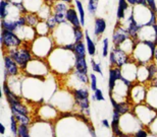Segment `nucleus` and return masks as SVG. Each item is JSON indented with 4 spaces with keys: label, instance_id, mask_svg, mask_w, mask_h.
<instances>
[{
    "label": "nucleus",
    "instance_id": "1",
    "mask_svg": "<svg viewBox=\"0 0 157 137\" xmlns=\"http://www.w3.org/2000/svg\"><path fill=\"white\" fill-rule=\"evenodd\" d=\"M134 59L139 65H147L153 60L154 52L144 41H138L134 49Z\"/></svg>",
    "mask_w": 157,
    "mask_h": 137
},
{
    "label": "nucleus",
    "instance_id": "2",
    "mask_svg": "<svg viewBox=\"0 0 157 137\" xmlns=\"http://www.w3.org/2000/svg\"><path fill=\"white\" fill-rule=\"evenodd\" d=\"M9 57H11L15 61L18 66L21 69H25V67L32 61L33 54L29 49L26 47H17V48H12L7 50V54Z\"/></svg>",
    "mask_w": 157,
    "mask_h": 137
},
{
    "label": "nucleus",
    "instance_id": "3",
    "mask_svg": "<svg viewBox=\"0 0 157 137\" xmlns=\"http://www.w3.org/2000/svg\"><path fill=\"white\" fill-rule=\"evenodd\" d=\"M0 41H1L3 50L17 48V47H21V44H23V41H21L20 37L17 35V33L8 32V31H5V30H1Z\"/></svg>",
    "mask_w": 157,
    "mask_h": 137
},
{
    "label": "nucleus",
    "instance_id": "4",
    "mask_svg": "<svg viewBox=\"0 0 157 137\" xmlns=\"http://www.w3.org/2000/svg\"><path fill=\"white\" fill-rule=\"evenodd\" d=\"M131 39L128 36V30L121 26V23H118L117 27H115L113 34H112V43L115 48H119L127 40Z\"/></svg>",
    "mask_w": 157,
    "mask_h": 137
},
{
    "label": "nucleus",
    "instance_id": "5",
    "mask_svg": "<svg viewBox=\"0 0 157 137\" xmlns=\"http://www.w3.org/2000/svg\"><path fill=\"white\" fill-rule=\"evenodd\" d=\"M122 77L121 73V68H119L117 66L115 67H110L109 68V78H108V92L109 96L113 95L115 85L118 80H121Z\"/></svg>",
    "mask_w": 157,
    "mask_h": 137
},
{
    "label": "nucleus",
    "instance_id": "6",
    "mask_svg": "<svg viewBox=\"0 0 157 137\" xmlns=\"http://www.w3.org/2000/svg\"><path fill=\"white\" fill-rule=\"evenodd\" d=\"M4 74L6 76H17L20 73V66L15 63V61L8 55H4Z\"/></svg>",
    "mask_w": 157,
    "mask_h": 137
},
{
    "label": "nucleus",
    "instance_id": "7",
    "mask_svg": "<svg viewBox=\"0 0 157 137\" xmlns=\"http://www.w3.org/2000/svg\"><path fill=\"white\" fill-rule=\"evenodd\" d=\"M67 23L71 24V27H75V29H80V27H82V23H81V20H80V16H78V13L77 12L76 9L74 8V6L71 5L70 9L67 11Z\"/></svg>",
    "mask_w": 157,
    "mask_h": 137
},
{
    "label": "nucleus",
    "instance_id": "8",
    "mask_svg": "<svg viewBox=\"0 0 157 137\" xmlns=\"http://www.w3.org/2000/svg\"><path fill=\"white\" fill-rule=\"evenodd\" d=\"M113 53L117 58V66L119 68H122L125 64L130 61V55L127 52H124L121 48H113Z\"/></svg>",
    "mask_w": 157,
    "mask_h": 137
},
{
    "label": "nucleus",
    "instance_id": "9",
    "mask_svg": "<svg viewBox=\"0 0 157 137\" xmlns=\"http://www.w3.org/2000/svg\"><path fill=\"white\" fill-rule=\"evenodd\" d=\"M130 4L127 2V0H118L117 4V23H121L122 20H127V11L130 10Z\"/></svg>",
    "mask_w": 157,
    "mask_h": 137
},
{
    "label": "nucleus",
    "instance_id": "10",
    "mask_svg": "<svg viewBox=\"0 0 157 137\" xmlns=\"http://www.w3.org/2000/svg\"><path fill=\"white\" fill-rule=\"evenodd\" d=\"M23 2L24 5L26 6L28 12H35V13H37L46 1H44V0H24Z\"/></svg>",
    "mask_w": 157,
    "mask_h": 137
},
{
    "label": "nucleus",
    "instance_id": "11",
    "mask_svg": "<svg viewBox=\"0 0 157 137\" xmlns=\"http://www.w3.org/2000/svg\"><path fill=\"white\" fill-rule=\"evenodd\" d=\"M106 30V20L102 17H96L94 21V35L97 38L102 36Z\"/></svg>",
    "mask_w": 157,
    "mask_h": 137
},
{
    "label": "nucleus",
    "instance_id": "12",
    "mask_svg": "<svg viewBox=\"0 0 157 137\" xmlns=\"http://www.w3.org/2000/svg\"><path fill=\"white\" fill-rule=\"evenodd\" d=\"M20 29L17 26V20L14 18L7 17L5 20H1V30L8 31V32H17V30Z\"/></svg>",
    "mask_w": 157,
    "mask_h": 137
},
{
    "label": "nucleus",
    "instance_id": "13",
    "mask_svg": "<svg viewBox=\"0 0 157 137\" xmlns=\"http://www.w3.org/2000/svg\"><path fill=\"white\" fill-rule=\"evenodd\" d=\"M71 5L67 4L65 2L58 1V0H54L51 2V7L53 13H67V11L70 9Z\"/></svg>",
    "mask_w": 157,
    "mask_h": 137
},
{
    "label": "nucleus",
    "instance_id": "14",
    "mask_svg": "<svg viewBox=\"0 0 157 137\" xmlns=\"http://www.w3.org/2000/svg\"><path fill=\"white\" fill-rule=\"evenodd\" d=\"M37 14L39 15L40 20H44L45 21L47 18L50 17L51 15H53V11H52V7H51V4H49L48 2H45L44 4L42 5V7H41L38 12H37Z\"/></svg>",
    "mask_w": 157,
    "mask_h": 137
},
{
    "label": "nucleus",
    "instance_id": "15",
    "mask_svg": "<svg viewBox=\"0 0 157 137\" xmlns=\"http://www.w3.org/2000/svg\"><path fill=\"white\" fill-rule=\"evenodd\" d=\"M74 67L76 70L88 73V64L86 61V57H78V56H76Z\"/></svg>",
    "mask_w": 157,
    "mask_h": 137
},
{
    "label": "nucleus",
    "instance_id": "16",
    "mask_svg": "<svg viewBox=\"0 0 157 137\" xmlns=\"http://www.w3.org/2000/svg\"><path fill=\"white\" fill-rule=\"evenodd\" d=\"M85 40H86V46H87V51H88V54L90 56H93L96 54V45L95 43L93 42V40L91 39V37L89 35V32L88 31H85Z\"/></svg>",
    "mask_w": 157,
    "mask_h": 137
},
{
    "label": "nucleus",
    "instance_id": "17",
    "mask_svg": "<svg viewBox=\"0 0 157 137\" xmlns=\"http://www.w3.org/2000/svg\"><path fill=\"white\" fill-rule=\"evenodd\" d=\"M73 93H74V98L76 102L89 99V91H88L86 88H80L74 89Z\"/></svg>",
    "mask_w": 157,
    "mask_h": 137
},
{
    "label": "nucleus",
    "instance_id": "18",
    "mask_svg": "<svg viewBox=\"0 0 157 137\" xmlns=\"http://www.w3.org/2000/svg\"><path fill=\"white\" fill-rule=\"evenodd\" d=\"M26 15V20H27V24L32 27H36L38 26V23L41 21L39 15L35 13V12H28Z\"/></svg>",
    "mask_w": 157,
    "mask_h": 137
},
{
    "label": "nucleus",
    "instance_id": "19",
    "mask_svg": "<svg viewBox=\"0 0 157 137\" xmlns=\"http://www.w3.org/2000/svg\"><path fill=\"white\" fill-rule=\"evenodd\" d=\"M75 56H78V57H86L87 51V46L84 42H78L75 43Z\"/></svg>",
    "mask_w": 157,
    "mask_h": 137
},
{
    "label": "nucleus",
    "instance_id": "20",
    "mask_svg": "<svg viewBox=\"0 0 157 137\" xmlns=\"http://www.w3.org/2000/svg\"><path fill=\"white\" fill-rule=\"evenodd\" d=\"M148 69H147V65H140V67L137 68V79L139 81H148Z\"/></svg>",
    "mask_w": 157,
    "mask_h": 137
},
{
    "label": "nucleus",
    "instance_id": "21",
    "mask_svg": "<svg viewBox=\"0 0 157 137\" xmlns=\"http://www.w3.org/2000/svg\"><path fill=\"white\" fill-rule=\"evenodd\" d=\"M75 4H76L78 16H80L82 27H84L85 26V21H86V20H85V18H86V14H85V9H84L83 2H82L81 0H75Z\"/></svg>",
    "mask_w": 157,
    "mask_h": 137
},
{
    "label": "nucleus",
    "instance_id": "22",
    "mask_svg": "<svg viewBox=\"0 0 157 137\" xmlns=\"http://www.w3.org/2000/svg\"><path fill=\"white\" fill-rule=\"evenodd\" d=\"M11 112H12V115L15 117V119L17 120V122L20 123V125L28 126L31 123V120H30V118L28 117V115L20 114V113H17V111H13V110H11Z\"/></svg>",
    "mask_w": 157,
    "mask_h": 137
},
{
    "label": "nucleus",
    "instance_id": "23",
    "mask_svg": "<svg viewBox=\"0 0 157 137\" xmlns=\"http://www.w3.org/2000/svg\"><path fill=\"white\" fill-rule=\"evenodd\" d=\"M35 30H36V32H37V35H41V31H43V36L42 37H46V36H48L50 33H51V31L49 30V27L48 26H47V23H46V21H44V20H41L40 23H38V26H37L35 27Z\"/></svg>",
    "mask_w": 157,
    "mask_h": 137
},
{
    "label": "nucleus",
    "instance_id": "24",
    "mask_svg": "<svg viewBox=\"0 0 157 137\" xmlns=\"http://www.w3.org/2000/svg\"><path fill=\"white\" fill-rule=\"evenodd\" d=\"M147 69H148V81H153L155 80V77L157 75V64L154 62L147 64Z\"/></svg>",
    "mask_w": 157,
    "mask_h": 137
},
{
    "label": "nucleus",
    "instance_id": "25",
    "mask_svg": "<svg viewBox=\"0 0 157 137\" xmlns=\"http://www.w3.org/2000/svg\"><path fill=\"white\" fill-rule=\"evenodd\" d=\"M74 75L76 76V78L80 81L81 83H83V85H88L90 81H89V76H88L87 73L85 72H82V71H78V70H76L75 69L74 71Z\"/></svg>",
    "mask_w": 157,
    "mask_h": 137
},
{
    "label": "nucleus",
    "instance_id": "26",
    "mask_svg": "<svg viewBox=\"0 0 157 137\" xmlns=\"http://www.w3.org/2000/svg\"><path fill=\"white\" fill-rule=\"evenodd\" d=\"M113 110L118 112L121 115H124L130 111V107L127 103H117V105L113 106Z\"/></svg>",
    "mask_w": 157,
    "mask_h": 137
},
{
    "label": "nucleus",
    "instance_id": "27",
    "mask_svg": "<svg viewBox=\"0 0 157 137\" xmlns=\"http://www.w3.org/2000/svg\"><path fill=\"white\" fill-rule=\"evenodd\" d=\"M98 4H99V0H88L87 9L90 14L92 15L96 14L97 9H98Z\"/></svg>",
    "mask_w": 157,
    "mask_h": 137
},
{
    "label": "nucleus",
    "instance_id": "28",
    "mask_svg": "<svg viewBox=\"0 0 157 137\" xmlns=\"http://www.w3.org/2000/svg\"><path fill=\"white\" fill-rule=\"evenodd\" d=\"M84 33L85 31H83L82 27L80 29H75L74 27V39H75V43H78V42H83L84 40Z\"/></svg>",
    "mask_w": 157,
    "mask_h": 137
},
{
    "label": "nucleus",
    "instance_id": "29",
    "mask_svg": "<svg viewBox=\"0 0 157 137\" xmlns=\"http://www.w3.org/2000/svg\"><path fill=\"white\" fill-rule=\"evenodd\" d=\"M17 120L15 119V117L12 115L10 117V128H11V132L13 136H18V126H17Z\"/></svg>",
    "mask_w": 157,
    "mask_h": 137
},
{
    "label": "nucleus",
    "instance_id": "30",
    "mask_svg": "<svg viewBox=\"0 0 157 137\" xmlns=\"http://www.w3.org/2000/svg\"><path fill=\"white\" fill-rule=\"evenodd\" d=\"M53 16H54L56 23L59 26V24H63L67 23V14L65 13H53Z\"/></svg>",
    "mask_w": 157,
    "mask_h": 137
},
{
    "label": "nucleus",
    "instance_id": "31",
    "mask_svg": "<svg viewBox=\"0 0 157 137\" xmlns=\"http://www.w3.org/2000/svg\"><path fill=\"white\" fill-rule=\"evenodd\" d=\"M91 67H92V70L94 71V72H97L98 74H100L101 76H103L101 65H100V63H98V62H96L93 58L91 59Z\"/></svg>",
    "mask_w": 157,
    "mask_h": 137
},
{
    "label": "nucleus",
    "instance_id": "32",
    "mask_svg": "<svg viewBox=\"0 0 157 137\" xmlns=\"http://www.w3.org/2000/svg\"><path fill=\"white\" fill-rule=\"evenodd\" d=\"M45 21H46L47 26H48L49 30L51 31V32H53V31H54L56 27H58V24H57V23H56V20H55V18H54V16H53V15H51L50 17L47 18Z\"/></svg>",
    "mask_w": 157,
    "mask_h": 137
},
{
    "label": "nucleus",
    "instance_id": "33",
    "mask_svg": "<svg viewBox=\"0 0 157 137\" xmlns=\"http://www.w3.org/2000/svg\"><path fill=\"white\" fill-rule=\"evenodd\" d=\"M17 137H30L28 126L18 125V136Z\"/></svg>",
    "mask_w": 157,
    "mask_h": 137
},
{
    "label": "nucleus",
    "instance_id": "34",
    "mask_svg": "<svg viewBox=\"0 0 157 137\" xmlns=\"http://www.w3.org/2000/svg\"><path fill=\"white\" fill-rule=\"evenodd\" d=\"M109 41L107 38L103 39L102 42V56L103 57H106V56L109 55Z\"/></svg>",
    "mask_w": 157,
    "mask_h": 137
},
{
    "label": "nucleus",
    "instance_id": "35",
    "mask_svg": "<svg viewBox=\"0 0 157 137\" xmlns=\"http://www.w3.org/2000/svg\"><path fill=\"white\" fill-rule=\"evenodd\" d=\"M90 88L92 92H95L97 88V77L94 73L90 74Z\"/></svg>",
    "mask_w": 157,
    "mask_h": 137
},
{
    "label": "nucleus",
    "instance_id": "36",
    "mask_svg": "<svg viewBox=\"0 0 157 137\" xmlns=\"http://www.w3.org/2000/svg\"><path fill=\"white\" fill-rule=\"evenodd\" d=\"M17 23L18 27H23L28 26L27 20H26V15H20V16L17 18Z\"/></svg>",
    "mask_w": 157,
    "mask_h": 137
},
{
    "label": "nucleus",
    "instance_id": "37",
    "mask_svg": "<svg viewBox=\"0 0 157 137\" xmlns=\"http://www.w3.org/2000/svg\"><path fill=\"white\" fill-rule=\"evenodd\" d=\"M94 96H95V98H96V101H98V102L105 101V98H104V96H103V92L100 88H97L96 91L94 92Z\"/></svg>",
    "mask_w": 157,
    "mask_h": 137
},
{
    "label": "nucleus",
    "instance_id": "38",
    "mask_svg": "<svg viewBox=\"0 0 157 137\" xmlns=\"http://www.w3.org/2000/svg\"><path fill=\"white\" fill-rule=\"evenodd\" d=\"M108 57H109V65H110V67L117 66V58H115V55H114L113 51H111L110 53H109Z\"/></svg>",
    "mask_w": 157,
    "mask_h": 137
},
{
    "label": "nucleus",
    "instance_id": "39",
    "mask_svg": "<svg viewBox=\"0 0 157 137\" xmlns=\"http://www.w3.org/2000/svg\"><path fill=\"white\" fill-rule=\"evenodd\" d=\"M147 2V6L151 11H154L157 13V6H156V2L155 0H146Z\"/></svg>",
    "mask_w": 157,
    "mask_h": 137
},
{
    "label": "nucleus",
    "instance_id": "40",
    "mask_svg": "<svg viewBox=\"0 0 157 137\" xmlns=\"http://www.w3.org/2000/svg\"><path fill=\"white\" fill-rule=\"evenodd\" d=\"M148 134H147V132L145 130H138L137 133L135 134V137H147Z\"/></svg>",
    "mask_w": 157,
    "mask_h": 137
},
{
    "label": "nucleus",
    "instance_id": "41",
    "mask_svg": "<svg viewBox=\"0 0 157 137\" xmlns=\"http://www.w3.org/2000/svg\"><path fill=\"white\" fill-rule=\"evenodd\" d=\"M137 5H142V6H147L146 0H137ZM148 7V6H147Z\"/></svg>",
    "mask_w": 157,
    "mask_h": 137
},
{
    "label": "nucleus",
    "instance_id": "42",
    "mask_svg": "<svg viewBox=\"0 0 157 137\" xmlns=\"http://www.w3.org/2000/svg\"><path fill=\"white\" fill-rule=\"evenodd\" d=\"M127 2L132 6V7H134V6L137 5V0H127Z\"/></svg>",
    "mask_w": 157,
    "mask_h": 137
},
{
    "label": "nucleus",
    "instance_id": "43",
    "mask_svg": "<svg viewBox=\"0 0 157 137\" xmlns=\"http://www.w3.org/2000/svg\"><path fill=\"white\" fill-rule=\"evenodd\" d=\"M102 125L104 127H106V128H109V127H110V125H109L107 120H102Z\"/></svg>",
    "mask_w": 157,
    "mask_h": 137
},
{
    "label": "nucleus",
    "instance_id": "44",
    "mask_svg": "<svg viewBox=\"0 0 157 137\" xmlns=\"http://www.w3.org/2000/svg\"><path fill=\"white\" fill-rule=\"evenodd\" d=\"M4 132H5V127L2 123H0V133H1V134H4Z\"/></svg>",
    "mask_w": 157,
    "mask_h": 137
},
{
    "label": "nucleus",
    "instance_id": "45",
    "mask_svg": "<svg viewBox=\"0 0 157 137\" xmlns=\"http://www.w3.org/2000/svg\"><path fill=\"white\" fill-rule=\"evenodd\" d=\"M153 61H154V63L157 64V47L154 51V55H153Z\"/></svg>",
    "mask_w": 157,
    "mask_h": 137
},
{
    "label": "nucleus",
    "instance_id": "46",
    "mask_svg": "<svg viewBox=\"0 0 157 137\" xmlns=\"http://www.w3.org/2000/svg\"><path fill=\"white\" fill-rule=\"evenodd\" d=\"M58 1H62V2H65V3H67V4L71 5V4H73V2H74V0H58Z\"/></svg>",
    "mask_w": 157,
    "mask_h": 137
},
{
    "label": "nucleus",
    "instance_id": "47",
    "mask_svg": "<svg viewBox=\"0 0 157 137\" xmlns=\"http://www.w3.org/2000/svg\"><path fill=\"white\" fill-rule=\"evenodd\" d=\"M113 137H117V136H115V135H114V136H113Z\"/></svg>",
    "mask_w": 157,
    "mask_h": 137
}]
</instances>
